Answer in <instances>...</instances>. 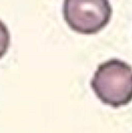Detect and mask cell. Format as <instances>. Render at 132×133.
I'll list each match as a JSON object with an SVG mask.
<instances>
[{
	"label": "cell",
	"mask_w": 132,
	"mask_h": 133,
	"mask_svg": "<svg viewBox=\"0 0 132 133\" xmlns=\"http://www.w3.org/2000/svg\"><path fill=\"white\" fill-rule=\"evenodd\" d=\"M91 86L102 103L113 108L125 106L132 101V67L119 59L100 63Z\"/></svg>",
	"instance_id": "6da1fadb"
},
{
	"label": "cell",
	"mask_w": 132,
	"mask_h": 133,
	"mask_svg": "<svg viewBox=\"0 0 132 133\" xmlns=\"http://www.w3.org/2000/svg\"><path fill=\"white\" fill-rule=\"evenodd\" d=\"M62 11L67 25L82 35L97 34L112 15L109 0H64Z\"/></svg>",
	"instance_id": "7a4b0ae2"
},
{
	"label": "cell",
	"mask_w": 132,
	"mask_h": 133,
	"mask_svg": "<svg viewBox=\"0 0 132 133\" xmlns=\"http://www.w3.org/2000/svg\"><path fill=\"white\" fill-rule=\"evenodd\" d=\"M10 45V34L6 25L0 20V59L6 54Z\"/></svg>",
	"instance_id": "3957f363"
}]
</instances>
